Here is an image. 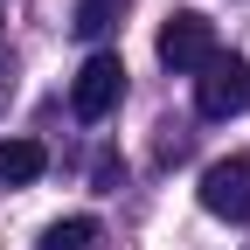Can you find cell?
<instances>
[{"instance_id": "obj_3", "label": "cell", "mask_w": 250, "mask_h": 250, "mask_svg": "<svg viewBox=\"0 0 250 250\" xmlns=\"http://www.w3.org/2000/svg\"><path fill=\"white\" fill-rule=\"evenodd\" d=\"M202 208L223 223H250V153H229L202 174Z\"/></svg>"}, {"instance_id": "obj_5", "label": "cell", "mask_w": 250, "mask_h": 250, "mask_svg": "<svg viewBox=\"0 0 250 250\" xmlns=\"http://www.w3.org/2000/svg\"><path fill=\"white\" fill-rule=\"evenodd\" d=\"M49 167V153L35 139H0V188H28V181H42Z\"/></svg>"}, {"instance_id": "obj_1", "label": "cell", "mask_w": 250, "mask_h": 250, "mask_svg": "<svg viewBox=\"0 0 250 250\" xmlns=\"http://www.w3.org/2000/svg\"><path fill=\"white\" fill-rule=\"evenodd\" d=\"M243 104H250V62L229 56V49H215L195 70V111L202 118H236Z\"/></svg>"}, {"instance_id": "obj_7", "label": "cell", "mask_w": 250, "mask_h": 250, "mask_svg": "<svg viewBox=\"0 0 250 250\" xmlns=\"http://www.w3.org/2000/svg\"><path fill=\"white\" fill-rule=\"evenodd\" d=\"M118 21V0H77V35H104Z\"/></svg>"}, {"instance_id": "obj_2", "label": "cell", "mask_w": 250, "mask_h": 250, "mask_svg": "<svg viewBox=\"0 0 250 250\" xmlns=\"http://www.w3.org/2000/svg\"><path fill=\"white\" fill-rule=\"evenodd\" d=\"M118 98H125V62H118L111 49H98V56L77 70V83H70V111H77L83 125H98V118L118 111Z\"/></svg>"}, {"instance_id": "obj_6", "label": "cell", "mask_w": 250, "mask_h": 250, "mask_svg": "<svg viewBox=\"0 0 250 250\" xmlns=\"http://www.w3.org/2000/svg\"><path fill=\"white\" fill-rule=\"evenodd\" d=\"M90 243H98V223L90 215H62V223L42 229V250H90Z\"/></svg>"}, {"instance_id": "obj_4", "label": "cell", "mask_w": 250, "mask_h": 250, "mask_svg": "<svg viewBox=\"0 0 250 250\" xmlns=\"http://www.w3.org/2000/svg\"><path fill=\"white\" fill-rule=\"evenodd\" d=\"M208 56H215V21L208 14L188 7V14H174L160 28V62H167V70H202Z\"/></svg>"}]
</instances>
